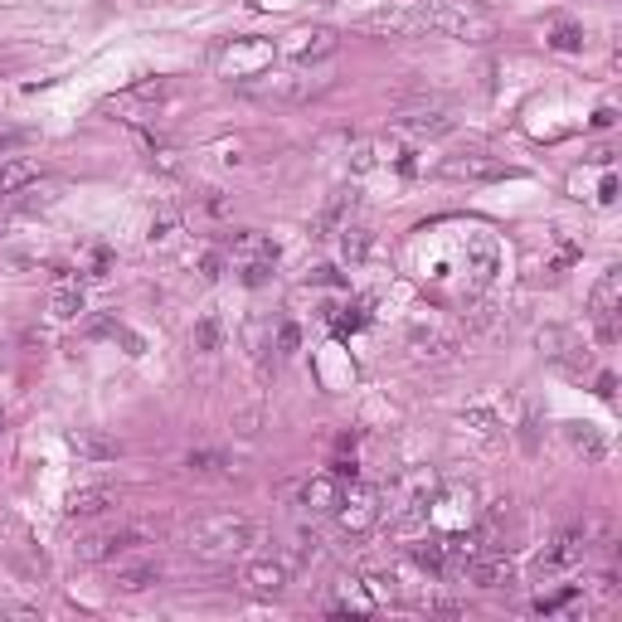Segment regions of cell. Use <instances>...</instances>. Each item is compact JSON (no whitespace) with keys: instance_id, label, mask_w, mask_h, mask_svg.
<instances>
[{"instance_id":"cell-1","label":"cell","mask_w":622,"mask_h":622,"mask_svg":"<svg viewBox=\"0 0 622 622\" xmlns=\"http://www.w3.org/2000/svg\"><path fill=\"white\" fill-rule=\"evenodd\" d=\"M263 526L253 516H243V510H214V516H194L186 530H180V545H186V555L194 559H239L249 545H259Z\"/></svg>"},{"instance_id":"cell-2","label":"cell","mask_w":622,"mask_h":622,"mask_svg":"<svg viewBox=\"0 0 622 622\" xmlns=\"http://www.w3.org/2000/svg\"><path fill=\"white\" fill-rule=\"evenodd\" d=\"M413 10H419L429 34H447V40L462 44H492L496 30H502L482 0H413Z\"/></svg>"},{"instance_id":"cell-3","label":"cell","mask_w":622,"mask_h":622,"mask_svg":"<svg viewBox=\"0 0 622 622\" xmlns=\"http://www.w3.org/2000/svg\"><path fill=\"white\" fill-rule=\"evenodd\" d=\"M273 64H277V40H267V34H234V40L210 49L214 78L229 83H253L263 73H273Z\"/></svg>"},{"instance_id":"cell-4","label":"cell","mask_w":622,"mask_h":622,"mask_svg":"<svg viewBox=\"0 0 622 622\" xmlns=\"http://www.w3.org/2000/svg\"><path fill=\"white\" fill-rule=\"evenodd\" d=\"M176 97H180V83L176 78H146V83H131V88L103 97V113L131 122V127H146V122L161 117L166 107L176 103Z\"/></svg>"},{"instance_id":"cell-5","label":"cell","mask_w":622,"mask_h":622,"mask_svg":"<svg viewBox=\"0 0 622 622\" xmlns=\"http://www.w3.org/2000/svg\"><path fill=\"white\" fill-rule=\"evenodd\" d=\"M156 535H161V530H156L151 520H127V526H107V530L83 535V540L73 545V559H78V565H113V559H122L127 550H137V545H151Z\"/></svg>"},{"instance_id":"cell-6","label":"cell","mask_w":622,"mask_h":622,"mask_svg":"<svg viewBox=\"0 0 622 622\" xmlns=\"http://www.w3.org/2000/svg\"><path fill=\"white\" fill-rule=\"evenodd\" d=\"M224 259L239 273L243 287H263L277 267V243L267 234H259V229H239V234L224 243Z\"/></svg>"},{"instance_id":"cell-7","label":"cell","mask_w":622,"mask_h":622,"mask_svg":"<svg viewBox=\"0 0 622 622\" xmlns=\"http://www.w3.org/2000/svg\"><path fill=\"white\" fill-rule=\"evenodd\" d=\"M423 520L433 526V535H462L477 526V492L472 486H433L429 506H423Z\"/></svg>"},{"instance_id":"cell-8","label":"cell","mask_w":622,"mask_h":622,"mask_svg":"<svg viewBox=\"0 0 622 622\" xmlns=\"http://www.w3.org/2000/svg\"><path fill=\"white\" fill-rule=\"evenodd\" d=\"M384 496L375 492V486H365V482H346V492H340V502H336V526L346 530V535H370L375 526H380V516H384Z\"/></svg>"},{"instance_id":"cell-9","label":"cell","mask_w":622,"mask_h":622,"mask_svg":"<svg viewBox=\"0 0 622 622\" xmlns=\"http://www.w3.org/2000/svg\"><path fill=\"white\" fill-rule=\"evenodd\" d=\"M336 49H340V34L331 24H297V30L277 44V59H292L297 68H312V64L336 59Z\"/></svg>"},{"instance_id":"cell-10","label":"cell","mask_w":622,"mask_h":622,"mask_svg":"<svg viewBox=\"0 0 622 622\" xmlns=\"http://www.w3.org/2000/svg\"><path fill=\"white\" fill-rule=\"evenodd\" d=\"M331 83L326 78H307V73H273V78H253L249 93L259 97V103H277V107H302L312 103V97H321Z\"/></svg>"},{"instance_id":"cell-11","label":"cell","mask_w":622,"mask_h":622,"mask_svg":"<svg viewBox=\"0 0 622 622\" xmlns=\"http://www.w3.org/2000/svg\"><path fill=\"white\" fill-rule=\"evenodd\" d=\"M583 555H589V530H583V526H574V530H559L555 540L540 550V559H535V579L569 574L574 565H583Z\"/></svg>"},{"instance_id":"cell-12","label":"cell","mask_w":622,"mask_h":622,"mask_svg":"<svg viewBox=\"0 0 622 622\" xmlns=\"http://www.w3.org/2000/svg\"><path fill=\"white\" fill-rule=\"evenodd\" d=\"M589 312H593V326H599V340L613 346L618 340V312H622V267H608L599 283H593Z\"/></svg>"},{"instance_id":"cell-13","label":"cell","mask_w":622,"mask_h":622,"mask_svg":"<svg viewBox=\"0 0 622 622\" xmlns=\"http://www.w3.org/2000/svg\"><path fill=\"white\" fill-rule=\"evenodd\" d=\"M356 30L384 34V40H413V34H429V30H423V20H419V10H413V0H409V6H380V10H370V15L356 20Z\"/></svg>"},{"instance_id":"cell-14","label":"cell","mask_w":622,"mask_h":622,"mask_svg":"<svg viewBox=\"0 0 622 622\" xmlns=\"http://www.w3.org/2000/svg\"><path fill=\"white\" fill-rule=\"evenodd\" d=\"M447 180H467V186H486V180H506L510 176V166L502 161V156H492V151H462V156H447L443 166Z\"/></svg>"},{"instance_id":"cell-15","label":"cell","mask_w":622,"mask_h":622,"mask_svg":"<svg viewBox=\"0 0 622 622\" xmlns=\"http://www.w3.org/2000/svg\"><path fill=\"white\" fill-rule=\"evenodd\" d=\"M292 574H297V569H292L287 555H263V559H249V565H243V583H249L253 593H263V599H277L292 583Z\"/></svg>"},{"instance_id":"cell-16","label":"cell","mask_w":622,"mask_h":622,"mask_svg":"<svg viewBox=\"0 0 622 622\" xmlns=\"http://www.w3.org/2000/svg\"><path fill=\"white\" fill-rule=\"evenodd\" d=\"M326 608H331V613H340V618H370V613H380V599H375L370 583L356 574V579L331 583V599H326Z\"/></svg>"},{"instance_id":"cell-17","label":"cell","mask_w":622,"mask_h":622,"mask_svg":"<svg viewBox=\"0 0 622 622\" xmlns=\"http://www.w3.org/2000/svg\"><path fill=\"white\" fill-rule=\"evenodd\" d=\"M453 127H457V117L447 103H423L394 122V131H404V137H443V131H453Z\"/></svg>"},{"instance_id":"cell-18","label":"cell","mask_w":622,"mask_h":622,"mask_svg":"<svg viewBox=\"0 0 622 622\" xmlns=\"http://www.w3.org/2000/svg\"><path fill=\"white\" fill-rule=\"evenodd\" d=\"M540 350L550 356L559 370H569V375H583L589 370V356H583V346L569 331H559V326H545L540 331Z\"/></svg>"},{"instance_id":"cell-19","label":"cell","mask_w":622,"mask_h":622,"mask_svg":"<svg viewBox=\"0 0 622 622\" xmlns=\"http://www.w3.org/2000/svg\"><path fill=\"white\" fill-rule=\"evenodd\" d=\"M409 346H413V356L447 360L457 350V331H453V326H443V321H419L409 331Z\"/></svg>"},{"instance_id":"cell-20","label":"cell","mask_w":622,"mask_h":622,"mask_svg":"<svg viewBox=\"0 0 622 622\" xmlns=\"http://www.w3.org/2000/svg\"><path fill=\"white\" fill-rule=\"evenodd\" d=\"M340 492H346V477H340V472H316V477L302 482V506H307L312 516H331Z\"/></svg>"},{"instance_id":"cell-21","label":"cell","mask_w":622,"mask_h":622,"mask_svg":"<svg viewBox=\"0 0 622 622\" xmlns=\"http://www.w3.org/2000/svg\"><path fill=\"white\" fill-rule=\"evenodd\" d=\"M161 559H127V565H117L113 559V589L117 593H141L151 589V583H161Z\"/></svg>"},{"instance_id":"cell-22","label":"cell","mask_w":622,"mask_h":622,"mask_svg":"<svg viewBox=\"0 0 622 622\" xmlns=\"http://www.w3.org/2000/svg\"><path fill=\"white\" fill-rule=\"evenodd\" d=\"M83 312V277L78 273H59L49 283V316L54 321H73Z\"/></svg>"},{"instance_id":"cell-23","label":"cell","mask_w":622,"mask_h":622,"mask_svg":"<svg viewBox=\"0 0 622 622\" xmlns=\"http://www.w3.org/2000/svg\"><path fill=\"white\" fill-rule=\"evenodd\" d=\"M64 443H68V453H73V457H78V462H93V467H103V462H113V457L122 453L113 437L97 433V429H73V433L64 437Z\"/></svg>"},{"instance_id":"cell-24","label":"cell","mask_w":622,"mask_h":622,"mask_svg":"<svg viewBox=\"0 0 622 622\" xmlns=\"http://www.w3.org/2000/svg\"><path fill=\"white\" fill-rule=\"evenodd\" d=\"M113 506H117V492H113V486H83V492L68 496L64 516H68V520H93V516H107Z\"/></svg>"},{"instance_id":"cell-25","label":"cell","mask_w":622,"mask_h":622,"mask_svg":"<svg viewBox=\"0 0 622 622\" xmlns=\"http://www.w3.org/2000/svg\"><path fill=\"white\" fill-rule=\"evenodd\" d=\"M565 443H569V453L583 457L589 467L608 457V437H603L599 429H593V423H565Z\"/></svg>"},{"instance_id":"cell-26","label":"cell","mask_w":622,"mask_h":622,"mask_svg":"<svg viewBox=\"0 0 622 622\" xmlns=\"http://www.w3.org/2000/svg\"><path fill=\"white\" fill-rule=\"evenodd\" d=\"M40 176H44V166L34 161V156H10V161H0V194H20Z\"/></svg>"},{"instance_id":"cell-27","label":"cell","mask_w":622,"mask_h":622,"mask_svg":"<svg viewBox=\"0 0 622 622\" xmlns=\"http://www.w3.org/2000/svg\"><path fill=\"white\" fill-rule=\"evenodd\" d=\"M224 336H229L224 316H219V312H204L200 321L190 326V350H200V356H214V350H224Z\"/></svg>"},{"instance_id":"cell-28","label":"cell","mask_w":622,"mask_h":622,"mask_svg":"<svg viewBox=\"0 0 622 622\" xmlns=\"http://www.w3.org/2000/svg\"><path fill=\"white\" fill-rule=\"evenodd\" d=\"M350 214H356V194H336L331 204H326L321 214H316V224H312V234L316 239H336L340 229L350 224Z\"/></svg>"},{"instance_id":"cell-29","label":"cell","mask_w":622,"mask_h":622,"mask_svg":"<svg viewBox=\"0 0 622 622\" xmlns=\"http://www.w3.org/2000/svg\"><path fill=\"white\" fill-rule=\"evenodd\" d=\"M336 239H340V259H346L350 267H356V263H365V259H370V253H375V234H370V229H365V224H346Z\"/></svg>"},{"instance_id":"cell-30","label":"cell","mask_w":622,"mask_h":622,"mask_svg":"<svg viewBox=\"0 0 622 622\" xmlns=\"http://www.w3.org/2000/svg\"><path fill=\"white\" fill-rule=\"evenodd\" d=\"M180 234H186V224H180V214L170 210H156L151 214V229H146V243H151V249H170V243H176Z\"/></svg>"},{"instance_id":"cell-31","label":"cell","mask_w":622,"mask_h":622,"mask_svg":"<svg viewBox=\"0 0 622 622\" xmlns=\"http://www.w3.org/2000/svg\"><path fill=\"white\" fill-rule=\"evenodd\" d=\"M107 273H113V253H107L103 243H93V249L83 253V263H78V277L83 283H103Z\"/></svg>"},{"instance_id":"cell-32","label":"cell","mask_w":622,"mask_h":622,"mask_svg":"<svg viewBox=\"0 0 622 622\" xmlns=\"http://www.w3.org/2000/svg\"><path fill=\"white\" fill-rule=\"evenodd\" d=\"M34 131L30 127H10V122H0V156H10V151H20V146H30Z\"/></svg>"},{"instance_id":"cell-33","label":"cell","mask_w":622,"mask_h":622,"mask_svg":"<svg viewBox=\"0 0 622 622\" xmlns=\"http://www.w3.org/2000/svg\"><path fill=\"white\" fill-rule=\"evenodd\" d=\"M550 44L555 49H583V30H579V24H555V30H550Z\"/></svg>"},{"instance_id":"cell-34","label":"cell","mask_w":622,"mask_h":622,"mask_svg":"<svg viewBox=\"0 0 622 622\" xmlns=\"http://www.w3.org/2000/svg\"><path fill=\"white\" fill-rule=\"evenodd\" d=\"M186 467H190V472H200V477H210V472L224 467V457L210 453V447H200V453H190V457H186Z\"/></svg>"},{"instance_id":"cell-35","label":"cell","mask_w":622,"mask_h":622,"mask_svg":"<svg viewBox=\"0 0 622 622\" xmlns=\"http://www.w3.org/2000/svg\"><path fill=\"white\" fill-rule=\"evenodd\" d=\"M574 603V589H565V593H550V599H540L535 603V613H559V608H569Z\"/></svg>"},{"instance_id":"cell-36","label":"cell","mask_w":622,"mask_h":622,"mask_svg":"<svg viewBox=\"0 0 622 622\" xmlns=\"http://www.w3.org/2000/svg\"><path fill=\"white\" fill-rule=\"evenodd\" d=\"M297 340H302V336H297V326H287V321H283V326H277V346H283L277 356H292V350H297Z\"/></svg>"},{"instance_id":"cell-37","label":"cell","mask_w":622,"mask_h":622,"mask_svg":"<svg viewBox=\"0 0 622 622\" xmlns=\"http://www.w3.org/2000/svg\"><path fill=\"white\" fill-rule=\"evenodd\" d=\"M593 127H613V107H599V113H593Z\"/></svg>"},{"instance_id":"cell-38","label":"cell","mask_w":622,"mask_h":622,"mask_svg":"<svg viewBox=\"0 0 622 622\" xmlns=\"http://www.w3.org/2000/svg\"><path fill=\"white\" fill-rule=\"evenodd\" d=\"M0 437H6V419H0Z\"/></svg>"}]
</instances>
